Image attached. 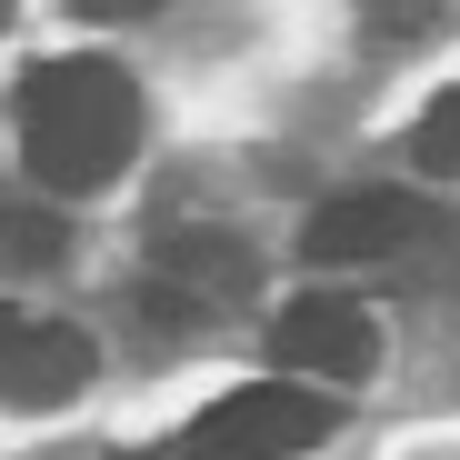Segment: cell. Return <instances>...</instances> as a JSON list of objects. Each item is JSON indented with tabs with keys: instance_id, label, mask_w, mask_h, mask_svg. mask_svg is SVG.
Listing matches in <instances>:
<instances>
[{
	"instance_id": "6da1fadb",
	"label": "cell",
	"mask_w": 460,
	"mask_h": 460,
	"mask_svg": "<svg viewBox=\"0 0 460 460\" xmlns=\"http://www.w3.org/2000/svg\"><path fill=\"white\" fill-rule=\"evenodd\" d=\"M130 150H140V91L120 60L70 50V60H40L21 81V161L50 200L111 190L130 171Z\"/></svg>"
},
{
	"instance_id": "7a4b0ae2",
	"label": "cell",
	"mask_w": 460,
	"mask_h": 460,
	"mask_svg": "<svg viewBox=\"0 0 460 460\" xmlns=\"http://www.w3.org/2000/svg\"><path fill=\"white\" fill-rule=\"evenodd\" d=\"M331 420L341 411L321 401V380H251L181 430V460H300L331 440Z\"/></svg>"
},
{
	"instance_id": "3957f363",
	"label": "cell",
	"mask_w": 460,
	"mask_h": 460,
	"mask_svg": "<svg viewBox=\"0 0 460 460\" xmlns=\"http://www.w3.org/2000/svg\"><path fill=\"white\" fill-rule=\"evenodd\" d=\"M450 241V210L420 200V190H341L311 210V230H300V251L311 261H341V270H370V261H411Z\"/></svg>"
},
{
	"instance_id": "277c9868",
	"label": "cell",
	"mask_w": 460,
	"mask_h": 460,
	"mask_svg": "<svg viewBox=\"0 0 460 460\" xmlns=\"http://www.w3.org/2000/svg\"><path fill=\"white\" fill-rule=\"evenodd\" d=\"M270 350L300 380H321V391H350V380H370V360H380V321L360 311V300H341V290H300L270 321Z\"/></svg>"
},
{
	"instance_id": "5b68a950",
	"label": "cell",
	"mask_w": 460,
	"mask_h": 460,
	"mask_svg": "<svg viewBox=\"0 0 460 460\" xmlns=\"http://www.w3.org/2000/svg\"><path fill=\"white\" fill-rule=\"evenodd\" d=\"M91 380V331H70V321H21L11 350H0V401H70Z\"/></svg>"
},
{
	"instance_id": "8992f818",
	"label": "cell",
	"mask_w": 460,
	"mask_h": 460,
	"mask_svg": "<svg viewBox=\"0 0 460 460\" xmlns=\"http://www.w3.org/2000/svg\"><path fill=\"white\" fill-rule=\"evenodd\" d=\"M0 261H11V270L70 261V220H60L50 200H0Z\"/></svg>"
},
{
	"instance_id": "52a82bcc",
	"label": "cell",
	"mask_w": 460,
	"mask_h": 460,
	"mask_svg": "<svg viewBox=\"0 0 460 460\" xmlns=\"http://www.w3.org/2000/svg\"><path fill=\"white\" fill-rule=\"evenodd\" d=\"M411 161H420V171H440V181H460V91H440V101L420 111V130H411Z\"/></svg>"
},
{
	"instance_id": "ba28073f",
	"label": "cell",
	"mask_w": 460,
	"mask_h": 460,
	"mask_svg": "<svg viewBox=\"0 0 460 460\" xmlns=\"http://www.w3.org/2000/svg\"><path fill=\"white\" fill-rule=\"evenodd\" d=\"M360 11H370L380 31H391V40H420V31L440 21V0H360Z\"/></svg>"
},
{
	"instance_id": "9c48e42d",
	"label": "cell",
	"mask_w": 460,
	"mask_h": 460,
	"mask_svg": "<svg viewBox=\"0 0 460 460\" xmlns=\"http://www.w3.org/2000/svg\"><path fill=\"white\" fill-rule=\"evenodd\" d=\"M161 0H81V21H150Z\"/></svg>"
},
{
	"instance_id": "30bf717a",
	"label": "cell",
	"mask_w": 460,
	"mask_h": 460,
	"mask_svg": "<svg viewBox=\"0 0 460 460\" xmlns=\"http://www.w3.org/2000/svg\"><path fill=\"white\" fill-rule=\"evenodd\" d=\"M0 21H11V0H0Z\"/></svg>"
}]
</instances>
